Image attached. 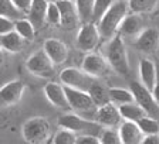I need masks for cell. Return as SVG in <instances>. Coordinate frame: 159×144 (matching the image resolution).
<instances>
[{
  "label": "cell",
  "mask_w": 159,
  "mask_h": 144,
  "mask_svg": "<svg viewBox=\"0 0 159 144\" xmlns=\"http://www.w3.org/2000/svg\"><path fill=\"white\" fill-rule=\"evenodd\" d=\"M47 23L53 24V26L61 24V13H60V9L57 3L48 4V9H47Z\"/></svg>",
  "instance_id": "cell-33"
},
{
  "label": "cell",
  "mask_w": 159,
  "mask_h": 144,
  "mask_svg": "<svg viewBox=\"0 0 159 144\" xmlns=\"http://www.w3.org/2000/svg\"><path fill=\"white\" fill-rule=\"evenodd\" d=\"M58 9L61 13V24L60 26L66 30H74L81 24V20L78 16V10L74 2L70 0H60Z\"/></svg>",
  "instance_id": "cell-14"
},
{
  "label": "cell",
  "mask_w": 159,
  "mask_h": 144,
  "mask_svg": "<svg viewBox=\"0 0 159 144\" xmlns=\"http://www.w3.org/2000/svg\"><path fill=\"white\" fill-rule=\"evenodd\" d=\"M66 92H67V98H68L71 112L78 113L80 116H83V117L88 119V120L95 121V113L98 108L94 103L93 98H91V95L88 92L68 88V86H66Z\"/></svg>",
  "instance_id": "cell-4"
},
{
  "label": "cell",
  "mask_w": 159,
  "mask_h": 144,
  "mask_svg": "<svg viewBox=\"0 0 159 144\" xmlns=\"http://www.w3.org/2000/svg\"><path fill=\"white\" fill-rule=\"evenodd\" d=\"M143 21L141 19L139 14H128V16L124 19L122 24L118 30V36H125V37H138L139 34L143 31Z\"/></svg>",
  "instance_id": "cell-19"
},
{
  "label": "cell",
  "mask_w": 159,
  "mask_h": 144,
  "mask_svg": "<svg viewBox=\"0 0 159 144\" xmlns=\"http://www.w3.org/2000/svg\"><path fill=\"white\" fill-rule=\"evenodd\" d=\"M47 0H33V4L30 7L27 19L34 24L36 28H40L44 23H47V9H48Z\"/></svg>",
  "instance_id": "cell-20"
},
{
  "label": "cell",
  "mask_w": 159,
  "mask_h": 144,
  "mask_svg": "<svg viewBox=\"0 0 159 144\" xmlns=\"http://www.w3.org/2000/svg\"><path fill=\"white\" fill-rule=\"evenodd\" d=\"M139 76H141V83L145 85L149 91L155 88L158 82V74H156V66L152 59L142 58L139 62Z\"/></svg>",
  "instance_id": "cell-18"
},
{
  "label": "cell",
  "mask_w": 159,
  "mask_h": 144,
  "mask_svg": "<svg viewBox=\"0 0 159 144\" xmlns=\"http://www.w3.org/2000/svg\"><path fill=\"white\" fill-rule=\"evenodd\" d=\"M109 96H111V103L116 106H122L126 103H132L135 102L134 93L131 89H124V88H109Z\"/></svg>",
  "instance_id": "cell-24"
},
{
  "label": "cell",
  "mask_w": 159,
  "mask_h": 144,
  "mask_svg": "<svg viewBox=\"0 0 159 144\" xmlns=\"http://www.w3.org/2000/svg\"><path fill=\"white\" fill-rule=\"evenodd\" d=\"M135 47L143 54H155L159 47V30L143 28V31L136 37Z\"/></svg>",
  "instance_id": "cell-15"
},
{
  "label": "cell",
  "mask_w": 159,
  "mask_h": 144,
  "mask_svg": "<svg viewBox=\"0 0 159 144\" xmlns=\"http://www.w3.org/2000/svg\"><path fill=\"white\" fill-rule=\"evenodd\" d=\"M139 129L142 130L145 136L149 134H159V119H153L151 116H145L138 121Z\"/></svg>",
  "instance_id": "cell-29"
},
{
  "label": "cell",
  "mask_w": 159,
  "mask_h": 144,
  "mask_svg": "<svg viewBox=\"0 0 159 144\" xmlns=\"http://www.w3.org/2000/svg\"><path fill=\"white\" fill-rule=\"evenodd\" d=\"M105 58L108 61L109 66L118 75H126L129 72V62L128 54L121 36H115L108 41L105 45Z\"/></svg>",
  "instance_id": "cell-3"
},
{
  "label": "cell",
  "mask_w": 159,
  "mask_h": 144,
  "mask_svg": "<svg viewBox=\"0 0 159 144\" xmlns=\"http://www.w3.org/2000/svg\"><path fill=\"white\" fill-rule=\"evenodd\" d=\"M14 4H16V7L20 10V11H23L24 14L29 13L30 7H31V4H33V0H11Z\"/></svg>",
  "instance_id": "cell-36"
},
{
  "label": "cell",
  "mask_w": 159,
  "mask_h": 144,
  "mask_svg": "<svg viewBox=\"0 0 159 144\" xmlns=\"http://www.w3.org/2000/svg\"><path fill=\"white\" fill-rule=\"evenodd\" d=\"M88 93L91 95L93 98L94 103L97 105V108H101L104 105H108L111 103V96H109V89L105 88L102 83H99V82H94L93 86L89 88Z\"/></svg>",
  "instance_id": "cell-23"
},
{
  "label": "cell",
  "mask_w": 159,
  "mask_h": 144,
  "mask_svg": "<svg viewBox=\"0 0 159 144\" xmlns=\"http://www.w3.org/2000/svg\"><path fill=\"white\" fill-rule=\"evenodd\" d=\"M13 31H16V21L11 19H7V17L0 16V36L13 33Z\"/></svg>",
  "instance_id": "cell-34"
},
{
  "label": "cell",
  "mask_w": 159,
  "mask_h": 144,
  "mask_svg": "<svg viewBox=\"0 0 159 144\" xmlns=\"http://www.w3.org/2000/svg\"><path fill=\"white\" fill-rule=\"evenodd\" d=\"M43 49L46 51L47 55L50 57V59L56 64V66L66 62L67 58H68V54H70L66 44H64L63 41H60V40H56V38L47 40L46 43H44Z\"/></svg>",
  "instance_id": "cell-16"
},
{
  "label": "cell",
  "mask_w": 159,
  "mask_h": 144,
  "mask_svg": "<svg viewBox=\"0 0 159 144\" xmlns=\"http://www.w3.org/2000/svg\"><path fill=\"white\" fill-rule=\"evenodd\" d=\"M26 66L29 72H31L34 76H39L43 79L53 78L56 74V64L50 59V57L46 54L44 49L30 55L26 62Z\"/></svg>",
  "instance_id": "cell-7"
},
{
  "label": "cell",
  "mask_w": 159,
  "mask_h": 144,
  "mask_svg": "<svg viewBox=\"0 0 159 144\" xmlns=\"http://www.w3.org/2000/svg\"><path fill=\"white\" fill-rule=\"evenodd\" d=\"M99 38H101V33L95 23L81 24L78 34H77V47L80 51L89 54L97 48Z\"/></svg>",
  "instance_id": "cell-9"
},
{
  "label": "cell",
  "mask_w": 159,
  "mask_h": 144,
  "mask_svg": "<svg viewBox=\"0 0 159 144\" xmlns=\"http://www.w3.org/2000/svg\"><path fill=\"white\" fill-rule=\"evenodd\" d=\"M94 2L95 0H75V6H77V10H78L81 24L93 23Z\"/></svg>",
  "instance_id": "cell-25"
},
{
  "label": "cell",
  "mask_w": 159,
  "mask_h": 144,
  "mask_svg": "<svg viewBox=\"0 0 159 144\" xmlns=\"http://www.w3.org/2000/svg\"><path fill=\"white\" fill-rule=\"evenodd\" d=\"M16 31L26 41H31L34 38V34H36V27L29 19H20L16 21Z\"/></svg>",
  "instance_id": "cell-28"
},
{
  "label": "cell",
  "mask_w": 159,
  "mask_h": 144,
  "mask_svg": "<svg viewBox=\"0 0 159 144\" xmlns=\"http://www.w3.org/2000/svg\"><path fill=\"white\" fill-rule=\"evenodd\" d=\"M44 95H46L47 100L57 109H61L64 112H70L68 103V98H67V92H66V86L63 83L58 82H48L44 86Z\"/></svg>",
  "instance_id": "cell-12"
},
{
  "label": "cell",
  "mask_w": 159,
  "mask_h": 144,
  "mask_svg": "<svg viewBox=\"0 0 159 144\" xmlns=\"http://www.w3.org/2000/svg\"><path fill=\"white\" fill-rule=\"evenodd\" d=\"M70 2H74V3H75V0H70Z\"/></svg>",
  "instance_id": "cell-41"
},
{
  "label": "cell",
  "mask_w": 159,
  "mask_h": 144,
  "mask_svg": "<svg viewBox=\"0 0 159 144\" xmlns=\"http://www.w3.org/2000/svg\"><path fill=\"white\" fill-rule=\"evenodd\" d=\"M152 95H153V98H155V100L159 103V78H158V82H156L155 88L152 89Z\"/></svg>",
  "instance_id": "cell-38"
},
{
  "label": "cell",
  "mask_w": 159,
  "mask_h": 144,
  "mask_svg": "<svg viewBox=\"0 0 159 144\" xmlns=\"http://www.w3.org/2000/svg\"><path fill=\"white\" fill-rule=\"evenodd\" d=\"M58 126L61 129H67V130L73 131L77 136H97V137H99V134L102 133L101 125H98L94 120H88V119L83 117L74 112H66L64 115L60 116Z\"/></svg>",
  "instance_id": "cell-2"
},
{
  "label": "cell",
  "mask_w": 159,
  "mask_h": 144,
  "mask_svg": "<svg viewBox=\"0 0 159 144\" xmlns=\"http://www.w3.org/2000/svg\"><path fill=\"white\" fill-rule=\"evenodd\" d=\"M0 16L11 19L14 21L24 19V13L20 11L11 0H0Z\"/></svg>",
  "instance_id": "cell-26"
},
{
  "label": "cell",
  "mask_w": 159,
  "mask_h": 144,
  "mask_svg": "<svg viewBox=\"0 0 159 144\" xmlns=\"http://www.w3.org/2000/svg\"><path fill=\"white\" fill-rule=\"evenodd\" d=\"M99 140L102 144H124L118 129H104L99 134Z\"/></svg>",
  "instance_id": "cell-32"
},
{
  "label": "cell",
  "mask_w": 159,
  "mask_h": 144,
  "mask_svg": "<svg viewBox=\"0 0 159 144\" xmlns=\"http://www.w3.org/2000/svg\"><path fill=\"white\" fill-rule=\"evenodd\" d=\"M77 144H102L97 136H78Z\"/></svg>",
  "instance_id": "cell-35"
},
{
  "label": "cell",
  "mask_w": 159,
  "mask_h": 144,
  "mask_svg": "<svg viewBox=\"0 0 159 144\" xmlns=\"http://www.w3.org/2000/svg\"><path fill=\"white\" fill-rule=\"evenodd\" d=\"M24 92V83L19 79L10 81L7 83H4L0 88V100L3 106H13L17 105L23 96Z\"/></svg>",
  "instance_id": "cell-13"
},
{
  "label": "cell",
  "mask_w": 159,
  "mask_h": 144,
  "mask_svg": "<svg viewBox=\"0 0 159 144\" xmlns=\"http://www.w3.org/2000/svg\"><path fill=\"white\" fill-rule=\"evenodd\" d=\"M119 112H121V116L125 121H134V123H138L141 119H143L146 116L145 110H143L138 103L132 102V103H126V105L118 106Z\"/></svg>",
  "instance_id": "cell-22"
},
{
  "label": "cell",
  "mask_w": 159,
  "mask_h": 144,
  "mask_svg": "<svg viewBox=\"0 0 159 144\" xmlns=\"http://www.w3.org/2000/svg\"><path fill=\"white\" fill-rule=\"evenodd\" d=\"M47 2H48V3H58L60 0H47Z\"/></svg>",
  "instance_id": "cell-39"
},
{
  "label": "cell",
  "mask_w": 159,
  "mask_h": 144,
  "mask_svg": "<svg viewBox=\"0 0 159 144\" xmlns=\"http://www.w3.org/2000/svg\"><path fill=\"white\" fill-rule=\"evenodd\" d=\"M60 81L64 86L88 92L93 83L95 82V78L89 76L85 71H83V68L68 66L60 72Z\"/></svg>",
  "instance_id": "cell-6"
},
{
  "label": "cell",
  "mask_w": 159,
  "mask_h": 144,
  "mask_svg": "<svg viewBox=\"0 0 159 144\" xmlns=\"http://www.w3.org/2000/svg\"><path fill=\"white\" fill-rule=\"evenodd\" d=\"M115 3V0H95L94 2V14H93V23H98L102 19V16L109 10V7Z\"/></svg>",
  "instance_id": "cell-31"
},
{
  "label": "cell",
  "mask_w": 159,
  "mask_h": 144,
  "mask_svg": "<svg viewBox=\"0 0 159 144\" xmlns=\"http://www.w3.org/2000/svg\"><path fill=\"white\" fill-rule=\"evenodd\" d=\"M131 91H132L134 98H135V103H138L145 110L146 116L159 119V103L153 98L152 91H149L141 82H132Z\"/></svg>",
  "instance_id": "cell-8"
},
{
  "label": "cell",
  "mask_w": 159,
  "mask_h": 144,
  "mask_svg": "<svg viewBox=\"0 0 159 144\" xmlns=\"http://www.w3.org/2000/svg\"><path fill=\"white\" fill-rule=\"evenodd\" d=\"M24 41H26V40L20 36L17 31L0 36V45H2V49H4L7 53H11V54L20 53L24 45Z\"/></svg>",
  "instance_id": "cell-21"
},
{
  "label": "cell",
  "mask_w": 159,
  "mask_h": 144,
  "mask_svg": "<svg viewBox=\"0 0 159 144\" xmlns=\"http://www.w3.org/2000/svg\"><path fill=\"white\" fill-rule=\"evenodd\" d=\"M95 121L105 129H116L124 121L119 108L114 103H108L97 109Z\"/></svg>",
  "instance_id": "cell-11"
},
{
  "label": "cell",
  "mask_w": 159,
  "mask_h": 144,
  "mask_svg": "<svg viewBox=\"0 0 159 144\" xmlns=\"http://www.w3.org/2000/svg\"><path fill=\"white\" fill-rule=\"evenodd\" d=\"M118 131L121 134L124 144H141L145 137L142 130L139 129L138 123L134 121H125L124 120L118 127Z\"/></svg>",
  "instance_id": "cell-17"
},
{
  "label": "cell",
  "mask_w": 159,
  "mask_h": 144,
  "mask_svg": "<svg viewBox=\"0 0 159 144\" xmlns=\"http://www.w3.org/2000/svg\"><path fill=\"white\" fill-rule=\"evenodd\" d=\"M21 134L29 144H46L51 140V126L44 117H33L23 125Z\"/></svg>",
  "instance_id": "cell-5"
},
{
  "label": "cell",
  "mask_w": 159,
  "mask_h": 144,
  "mask_svg": "<svg viewBox=\"0 0 159 144\" xmlns=\"http://www.w3.org/2000/svg\"><path fill=\"white\" fill-rule=\"evenodd\" d=\"M77 138H78V136L75 133L67 130V129H60L53 136L51 143L53 144H77Z\"/></svg>",
  "instance_id": "cell-30"
},
{
  "label": "cell",
  "mask_w": 159,
  "mask_h": 144,
  "mask_svg": "<svg viewBox=\"0 0 159 144\" xmlns=\"http://www.w3.org/2000/svg\"><path fill=\"white\" fill-rule=\"evenodd\" d=\"M128 9L129 6L125 0H115V3L109 7V10L102 16V19L97 23L101 37L111 40L118 36L119 27L122 24L124 19L128 16Z\"/></svg>",
  "instance_id": "cell-1"
},
{
  "label": "cell",
  "mask_w": 159,
  "mask_h": 144,
  "mask_svg": "<svg viewBox=\"0 0 159 144\" xmlns=\"http://www.w3.org/2000/svg\"><path fill=\"white\" fill-rule=\"evenodd\" d=\"M81 68H83V71H85L89 76H93V78H95V79L107 76L109 74V71L112 69L109 66L105 57L99 55V54H97V53L87 54L85 58L83 59Z\"/></svg>",
  "instance_id": "cell-10"
},
{
  "label": "cell",
  "mask_w": 159,
  "mask_h": 144,
  "mask_svg": "<svg viewBox=\"0 0 159 144\" xmlns=\"http://www.w3.org/2000/svg\"><path fill=\"white\" fill-rule=\"evenodd\" d=\"M158 0H128L129 10L135 14H142L152 11L155 9Z\"/></svg>",
  "instance_id": "cell-27"
},
{
  "label": "cell",
  "mask_w": 159,
  "mask_h": 144,
  "mask_svg": "<svg viewBox=\"0 0 159 144\" xmlns=\"http://www.w3.org/2000/svg\"><path fill=\"white\" fill-rule=\"evenodd\" d=\"M46 144H53V143H51V140H50V141H48V143H46Z\"/></svg>",
  "instance_id": "cell-40"
},
{
  "label": "cell",
  "mask_w": 159,
  "mask_h": 144,
  "mask_svg": "<svg viewBox=\"0 0 159 144\" xmlns=\"http://www.w3.org/2000/svg\"><path fill=\"white\" fill-rule=\"evenodd\" d=\"M141 144H159V134H149V136H145Z\"/></svg>",
  "instance_id": "cell-37"
}]
</instances>
